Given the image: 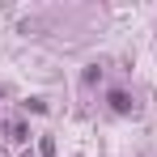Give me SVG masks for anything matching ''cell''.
Wrapping results in <instances>:
<instances>
[{"label":"cell","mask_w":157,"mask_h":157,"mask_svg":"<svg viewBox=\"0 0 157 157\" xmlns=\"http://www.w3.org/2000/svg\"><path fill=\"white\" fill-rule=\"evenodd\" d=\"M110 106H115L119 115H128V110H132V98L123 94V89H115V94H110Z\"/></svg>","instance_id":"obj_1"},{"label":"cell","mask_w":157,"mask_h":157,"mask_svg":"<svg viewBox=\"0 0 157 157\" xmlns=\"http://www.w3.org/2000/svg\"><path fill=\"white\" fill-rule=\"evenodd\" d=\"M0 132H4L9 140H30V132L21 128V123H4V128H0Z\"/></svg>","instance_id":"obj_2"},{"label":"cell","mask_w":157,"mask_h":157,"mask_svg":"<svg viewBox=\"0 0 157 157\" xmlns=\"http://www.w3.org/2000/svg\"><path fill=\"white\" fill-rule=\"evenodd\" d=\"M38 153H43V157H55V140H51V136L38 140Z\"/></svg>","instance_id":"obj_3"},{"label":"cell","mask_w":157,"mask_h":157,"mask_svg":"<svg viewBox=\"0 0 157 157\" xmlns=\"http://www.w3.org/2000/svg\"><path fill=\"white\" fill-rule=\"evenodd\" d=\"M98 77H102V68H98V64H89V68H85V77H81V81H85V85H94Z\"/></svg>","instance_id":"obj_4"}]
</instances>
